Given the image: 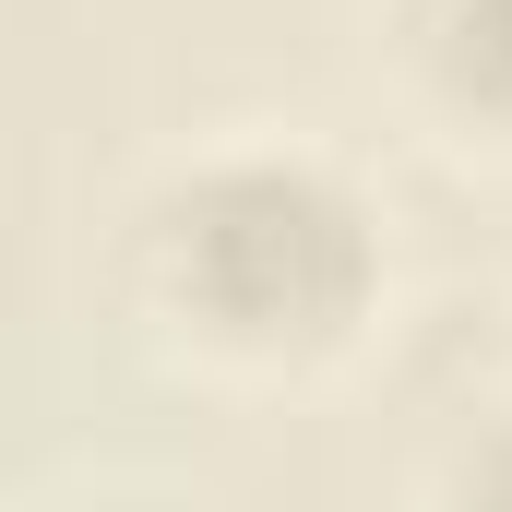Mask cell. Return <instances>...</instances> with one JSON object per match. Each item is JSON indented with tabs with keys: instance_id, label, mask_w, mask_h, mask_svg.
I'll return each mask as SVG.
<instances>
[{
	"instance_id": "cell-2",
	"label": "cell",
	"mask_w": 512,
	"mask_h": 512,
	"mask_svg": "<svg viewBox=\"0 0 512 512\" xmlns=\"http://www.w3.org/2000/svg\"><path fill=\"white\" fill-rule=\"evenodd\" d=\"M370 60L441 155L512 179V0H382Z\"/></svg>"
},
{
	"instance_id": "cell-3",
	"label": "cell",
	"mask_w": 512,
	"mask_h": 512,
	"mask_svg": "<svg viewBox=\"0 0 512 512\" xmlns=\"http://www.w3.org/2000/svg\"><path fill=\"white\" fill-rule=\"evenodd\" d=\"M417 512H512V393H501V405H477V417L429 453Z\"/></svg>"
},
{
	"instance_id": "cell-1",
	"label": "cell",
	"mask_w": 512,
	"mask_h": 512,
	"mask_svg": "<svg viewBox=\"0 0 512 512\" xmlns=\"http://www.w3.org/2000/svg\"><path fill=\"white\" fill-rule=\"evenodd\" d=\"M393 203L286 120L167 143L108 215V310L203 393H322L393 322Z\"/></svg>"
},
{
	"instance_id": "cell-4",
	"label": "cell",
	"mask_w": 512,
	"mask_h": 512,
	"mask_svg": "<svg viewBox=\"0 0 512 512\" xmlns=\"http://www.w3.org/2000/svg\"><path fill=\"white\" fill-rule=\"evenodd\" d=\"M36 512H203L179 489H72V501H36Z\"/></svg>"
}]
</instances>
